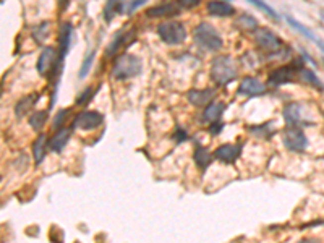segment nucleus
<instances>
[{
	"instance_id": "f257e3e1",
	"label": "nucleus",
	"mask_w": 324,
	"mask_h": 243,
	"mask_svg": "<svg viewBox=\"0 0 324 243\" xmlns=\"http://www.w3.org/2000/svg\"><path fill=\"white\" fill-rule=\"evenodd\" d=\"M238 66L237 62L230 56H217L211 62V78L217 86H225V84L237 80Z\"/></svg>"
},
{
	"instance_id": "f03ea898",
	"label": "nucleus",
	"mask_w": 324,
	"mask_h": 243,
	"mask_svg": "<svg viewBox=\"0 0 324 243\" xmlns=\"http://www.w3.org/2000/svg\"><path fill=\"white\" fill-rule=\"evenodd\" d=\"M193 39L198 44V47L204 49L207 52H217L221 51L224 46V41L221 34L216 31V28L212 24L201 21L196 28L193 29Z\"/></svg>"
},
{
	"instance_id": "7ed1b4c3",
	"label": "nucleus",
	"mask_w": 324,
	"mask_h": 243,
	"mask_svg": "<svg viewBox=\"0 0 324 243\" xmlns=\"http://www.w3.org/2000/svg\"><path fill=\"white\" fill-rule=\"evenodd\" d=\"M141 73V60L133 54H120L114 60L112 76L115 80H128Z\"/></svg>"
},
{
	"instance_id": "20e7f679",
	"label": "nucleus",
	"mask_w": 324,
	"mask_h": 243,
	"mask_svg": "<svg viewBox=\"0 0 324 243\" xmlns=\"http://www.w3.org/2000/svg\"><path fill=\"white\" fill-rule=\"evenodd\" d=\"M157 34L166 44L179 46L187 38V29L180 21H166L157 26Z\"/></svg>"
},
{
	"instance_id": "39448f33",
	"label": "nucleus",
	"mask_w": 324,
	"mask_h": 243,
	"mask_svg": "<svg viewBox=\"0 0 324 243\" xmlns=\"http://www.w3.org/2000/svg\"><path fill=\"white\" fill-rule=\"evenodd\" d=\"M302 62H295L293 65H285V66H279V68L272 70L267 76V83L272 84V86H282V84L292 83L295 80V76L300 73L303 68Z\"/></svg>"
},
{
	"instance_id": "423d86ee",
	"label": "nucleus",
	"mask_w": 324,
	"mask_h": 243,
	"mask_svg": "<svg viewBox=\"0 0 324 243\" xmlns=\"http://www.w3.org/2000/svg\"><path fill=\"white\" fill-rule=\"evenodd\" d=\"M38 71L39 75L42 76H52L54 73L57 71V66H59V62H57V54H56V49L47 46L42 49L41 56L38 59Z\"/></svg>"
},
{
	"instance_id": "0eeeda50",
	"label": "nucleus",
	"mask_w": 324,
	"mask_h": 243,
	"mask_svg": "<svg viewBox=\"0 0 324 243\" xmlns=\"http://www.w3.org/2000/svg\"><path fill=\"white\" fill-rule=\"evenodd\" d=\"M104 122V115L97 111H83L73 119V128H81V130H94L101 126Z\"/></svg>"
},
{
	"instance_id": "6e6552de",
	"label": "nucleus",
	"mask_w": 324,
	"mask_h": 243,
	"mask_svg": "<svg viewBox=\"0 0 324 243\" xmlns=\"http://www.w3.org/2000/svg\"><path fill=\"white\" fill-rule=\"evenodd\" d=\"M255 41L262 51L266 52H276L277 49L282 47V39L279 36L274 34L271 29H266V28H258L255 31Z\"/></svg>"
},
{
	"instance_id": "1a4fd4ad",
	"label": "nucleus",
	"mask_w": 324,
	"mask_h": 243,
	"mask_svg": "<svg viewBox=\"0 0 324 243\" xmlns=\"http://www.w3.org/2000/svg\"><path fill=\"white\" fill-rule=\"evenodd\" d=\"M282 143L285 144L287 149L295 151V153H302V151L307 149L308 139L300 128H287L282 135Z\"/></svg>"
},
{
	"instance_id": "9d476101",
	"label": "nucleus",
	"mask_w": 324,
	"mask_h": 243,
	"mask_svg": "<svg viewBox=\"0 0 324 243\" xmlns=\"http://www.w3.org/2000/svg\"><path fill=\"white\" fill-rule=\"evenodd\" d=\"M242 148H243V146L240 143H237V144H222L216 149L214 157H216L217 161L225 162V164H234L238 157H240Z\"/></svg>"
},
{
	"instance_id": "9b49d317",
	"label": "nucleus",
	"mask_w": 324,
	"mask_h": 243,
	"mask_svg": "<svg viewBox=\"0 0 324 243\" xmlns=\"http://www.w3.org/2000/svg\"><path fill=\"white\" fill-rule=\"evenodd\" d=\"M266 93V86L262 84L258 78L247 76L240 81L238 86V94L240 96H261Z\"/></svg>"
},
{
	"instance_id": "f8f14e48",
	"label": "nucleus",
	"mask_w": 324,
	"mask_h": 243,
	"mask_svg": "<svg viewBox=\"0 0 324 243\" xmlns=\"http://www.w3.org/2000/svg\"><path fill=\"white\" fill-rule=\"evenodd\" d=\"M71 34H73V24L70 21L62 23L59 29V49H60V60L66 57L71 46Z\"/></svg>"
},
{
	"instance_id": "ddd939ff",
	"label": "nucleus",
	"mask_w": 324,
	"mask_h": 243,
	"mask_svg": "<svg viewBox=\"0 0 324 243\" xmlns=\"http://www.w3.org/2000/svg\"><path fill=\"white\" fill-rule=\"evenodd\" d=\"M284 120L289 128H297V125L303 123L302 119V106L297 104V102H292V104H287L284 107Z\"/></svg>"
},
{
	"instance_id": "4468645a",
	"label": "nucleus",
	"mask_w": 324,
	"mask_h": 243,
	"mask_svg": "<svg viewBox=\"0 0 324 243\" xmlns=\"http://www.w3.org/2000/svg\"><path fill=\"white\" fill-rule=\"evenodd\" d=\"M214 96H216V91L207 88V89H192L188 93V101L192 102L193 106L201 107V106H209Z\"/></svg>"
},
{
	"instance_id": "2eb2a0df",
	"label": "nucleus",
	"mask_w": 324,
	"mask_h": 243,
	"mask_svg": "<svg viewBox=\"0 0 324 243\" xmlns=\"http://www.w3.org/2000/svg\"><path fill=\"white\" fill-rule=\"evenodd\" d=\"M225 111V104L221 101H212L209 106H206L204 112H203V122L206 123H217L221 120L222 114Z\"/></svg>"
},
{
	"instance_id": "dca6fc26",
	"label": "nucleus",
	"mask_w": 324,
	"mask_h": 243,
	"mask_svg": "<svg viewBox=\"0 0 324 243\" xmlns=\"http://www.w3.org/2000/svg\"><path fill=\"white\" fill-rule=\"evenodd\" d=\"M180 11L179 5L175 3H159V5H154V7H151L146 10V16L149 18H162V16H174Z\"/></svg>"
},
{
	"instance_id": "f3484780",
	"label": "nucleus",
	"mask_w": 324,
	"mask_h": 243,
	"mask_svg": "<svg viewBox=\"0 0 324 243\" xmlns=\"http://www.w3.org/2000/svg\"><path fill=\"white\" fill-rule=\"evenodd\" d=\"M71 136V128H60L59 131L54 133V136L49 139V148L52 151H56V153H60L66 143H68V139Z\"/></svg>"
},
{
	"instance_id": "a211bd4d",
	"label": "nucleus",
	"mask_w": 324,
	"mask_h": 243,
	"mask_svg": "<svg viewBox=\"0 0 324 243\" xmlns=\"http://www.w3.org/2000/svg\"><path fill=\"white\" fill-rule=\"evenodd\" d=\"M206 10L211 16H217V18L232 16L235 13V8L229 2H207Z\"/></svg>"
},
{
	"instance_id": "6ab92c4d",
	"label": "nucleus",
	"mask_w": 324,
	"mask_h": 243,
	"mask_svg": "<svg viewBox=\"0 0 324 243\" xmlns=\"http://www.w3.org/2000/svg\"><path fill=\"white\" fill-rule=\"evenodd\" d=\"M39 99V94H29V96H24L23 99H20L16 102L15 106V115L18 119H23L24 115H28L29 111H33L34 104L38 102Z\"/></svg>"
},
{
	"instance_id": "aec40b11",
	"label": "nucleus",
	"mask_w": 324,
	"mask_h": 243,
	"mask_svg": "<svg viewBox=\"0 0 324 243\" xmlns=\"http://www.w3.org/2000/svg\"><path fill=\"white\" fill-rule=\"evenodd\" d=\"M133 31L131 33H124V31H120L114 36V39L111 41V44L107 46L106 49V56H114V54H117L122 47H124V44H130V42H127V41H130L133 38Z\"/></svg>"
},
{
	"instance_id": "412c9836",
	"label": "nucleus",
	"mask_w": 324,
	"mask_h": 243,
	"mask_svg": "<svg viewBox=\"0 0 324 243\" xmlns=\"http://www.w3.org/2000/svg\"><path fill=\"white\" fill-rule=\"evenodd\" d=\"M46 144H47V138L46 135H41L36 138V141L33 143V157L36 164H41L46 157Z\"/></svg>"
},
{
	"instance_id": "4be33fe9",
	"label": "nucleus",
	"mask_w": 324,
	"mask_h": 243,
	"mask_svg": "<svg viewBox=\"0 0 324 243\" xmlns=\"http://www.w3.org/2000/svg\"><path fill=\"white\" fill-rule=\"evenodd\" d=\"M193 157H194V162H196V166L199 169H206L212 161V154L206 148H201V146H198V148L194 149Z\"/></svg>"
},
{
	"instance_id": "5701e85b",
	"label": "nucleus",
	"mask_w": 324,
	"mask_h": 243,
	"mask_svg": "<svg viewBox=\"0 0 324 243\" xmlns=\"http://www.w3.org/2000/svg\"><path fill=\"white\" fill-rule=\"evenodd\" d=\"M298 76L302 78V80L305 81V83H308V84H311L313 88H316V89H320V91H324V84L318 80V76H316V73L313 71V70H310V68H303L300 70V73H298Z\"/></svg>"
},
{
	"instance_id": "b1692460",
	"label": "nucleus",
	"mask_w": 324,
	"mask_h": 243,
	"mask_svg": "<svg viewBox=\"0 0 324 243\" xmlns=\"http://www.w3.org/2000/svg\"><path fill=\"white\" fill-rule=\"evenodd\" d=\"M235 26H238V29H245V31H256L258 29V21L252 15H240L235 20Z\"/></svg>"
},
{
	"instance_id": "393cba45",
	"label": "nucleus",
	"mask_w": 324,
	"mask_h": 243,
	"mask_svg": "<svg viewBox=\"0 0 324 243\" xmlns=\"http://www.w3.org/2000/svg\"><path fill=\"white\" fill-rule=\"evenodd\" d=\"M127 5L125 3H120V2H109L106 3V7H104V18H106L107 23L112 21V18L117 15V13H122V11H125Z\"/></svg>"
},
{
	"instance_id": "a878e982",
	"label": "nucleus",
	"mask_w": 324,
	"mask_h": 243,
	"mask_svg": "<svg viewBox=\"0 0 324 243\" xmlns=\"http://www.w3.org/2000/svg\"><path fill=\"white\" fill-rule=\"evenodd\" d=\"M285 20H287V23H289L292 28H295L297 31H298V33H302L307 39L313 41V42H318V41H320V38H316V36L313 34V31H310V29H308L307 26H303L302 23H298L297 20H293L292 16H285Z\"/></svg>"
},
{
	"instance_id": "bb28decb",
	"label": "nucleus",
	"mask_w": 324,
	"mask_h": 243,
	"mask_svg": "<svg viewBox=\"0 0 324 243\" xmlns=\"http://www.w3.org/2000/svg\"><path fill=\"white\" fill-rule=\"evenodd\" d=\"M47 119H49V115H47L46 111H38V112H34L31 117H29V125H31L36 131H41L42 126L46 125Z\"/></svg>"
},
{
	"instance_id": "cd10ccee",
	"label": "nucleus",
	"mask_w": 324,
	"mask_h": 243,
	"mask_svg": "<svg viewBox=\"0 0 324 243\" xmlns=\"http://www.w3.org/2000/svg\"><path fill=\"white\" fill-rule=\"evenodd\" d=\"M49 33H51V23L44 21V23H41L38 28H34L33 36H34L36 42H39V44H41L42 41H46V38L49 36Z\"/></svg>"
},
{
	"instance_id": "c85d7f7f",
	"label": "nucleus",
	"mask_w": 324,
	"mask_h": 243,
	"mask_svg": "<svg viewBox=\"0 0 324 243\" xmlns=\"http://www.w3.org/2000/svg\"><path fill=\"white\" fill-rule=\"evenodd\" d=\"M94 57H96V52H94V51H91V52L88 54V57L83 60L81 68H79V71H78V78H79V80H83V78L89 73L91 65H93V62H94Z\"/></svg>"
},
{
	"instance_id": "c756f323",
	"label": "nucleus",
	"mask_w": 324,
	"mask_h": 243,
	"mask_svg": "<svg viewBox=\"0 0 324 243\" xmlns=\"http://www.w3.org/2000/svg\"><path fill=\"white\" fill-rule=\"evenodd\" d=\"M93 88L91 86H88L86 89H83L81 93L78 94V97H76V101H75V104L76 106H84V104H88V102L91 101V97H93Z\"/></svg>"
},
{
	"instance_id": "7c9ffc66",
	"label": "nucleus",
	"mask_w": 324,
	"mask_h": 243,
	"mask_svg": "<svg viewBox=\"0 0 324 243\" xmlns=\"http://www.w3.org/2000/svg\"><path fill=\"white\" fill-rule=\"evenodd\" d=\"M68 109H60V111L56 114V117H54V122H52V128L54 130H60V126L64 125V122L66 120V115H68Z\"/></svg>"
},
{
	"instance_id": "2f4dec72",
	"label": "nucleus",
	"mask_w": 324,
	"mask_h": 243,
	"mask_svg": "<svg viewBox=\"0 0 324 243\" xmlns=\"http://www.w3.org/2000/svg\"><path fill=\"white\" fill-rule=\"evenodd\" d=\"M252 5H255V7H258L259 10H262L264 13H267L269 16L272 18V20H279V15L276 13V10L274 8H271L269 5H266V3H262V2H258V0H253V2H250Z\"/></svg>"
},
{
	"instance_id": "473e14b6",
	"label": "nucleus",
	"mask_w": 324,
	"mask_h": 243,
	"mask_svg": "<svg viewBox=\"0 0 324 243\" xmlns=\"http://www.w3.org/2000/svg\"><path fill=\"white\" fill-rule=\"evenodd\" d=\"M179 5L185 8H193V7H196V5H199V0H180Z\"/></svg>"
},
{
	"instance_id": "72a5a7b5",
	"label": "nucleus",
	"mask_w": 324,
	"mask_h": 243,
	"mask_svg": "<svg viewBox=\"0 0 324 243\" xmlns=\"http://www.w3.org/2000/svg\"><path fill=\"white\" fill-rule=\"evenodd\" d=\"M146 3V0H138V2H131V3H128L127 5V11L128 13H133L134 10H136L138 7H141V5Z\"/></svg>"
},
{
	"instance_id": "f704fd0d",
	"label": "nucleus",
	"mask_w": 324,
	"mask_h": 243,
	"mask_svg": "<svg viewBox=\"0 0 324 243\" xmlns=\"http://www.w3.org/2000/svg\"><path fill=\"white\" fill-rule=\"evenodd\" d=\"M222 128H224V125L219 123V122H217V123H212V125L209 126V133H211V135L216 136V135H219V133L222 131Z\"/></svg>"
},
{
	"instance_id": "c9c22d12",
	"label": "nucleus",
	"mask_w": 324,
	"mask_h": 243,
	"mask_svg": "<svg viewBox=\"0 0 324 243\" xmlns=\"http://www.w3.org/2000/svg\"><path fill=\"white\" fill-rule=\"evenodd\" d=\"M177 138H179V141H182V139H185V138H187V133L179 128V130H177Z\"/></svg>"
},
{
	"instance_id": "e433bc0d",
	"label": "nucleus",
	"mask_w": 324,
	"mask_h": 243,
	"mask_svg": "<svg viewBox=\"0 0 324 243\" xmlns=\"http://www.w3.org/2000/svg\"><path fill=\"white\" fill-rule=\"evenodd\" d=\"M300 243H320V242L315 240V239H305V240H302Z\"/></svg>"
}]
</instances>
